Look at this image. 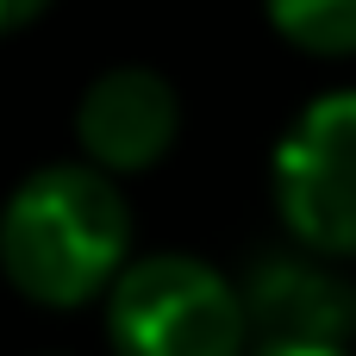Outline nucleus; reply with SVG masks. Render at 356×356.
Returning a JSON list of instances; mask_svg holds the SVG:
<instances>
[{"mask_svg":"<svg viewBox=\"0 0 356 356\" xmlns=\"http://www.w3.org/2000/svg\"><path fill=\"white\" fill-rule=\"evenodd\" d=\"M131 207L94 163H50L0 207V275L38 307H81L113 294L131 269Z\"/></svg>","mask_w":356,"mask_h":356,"instance_id":"nucleus-1","label":"nucleus"},{"mask_svg":"<svg viewBox=\"0 0 356 356\" xmlns=\"http://www.w3.org/2000/svg\"><path fill=\"white\" fill-rule=\"evenodd\" d=\"M106 338L119 356H244L250 319L232 275L200 257H138L106 294Z\"/></svg>","mask_w":356,"mask_h":356,"instance_id":"nucleus-2","label":"nucleus"},{"mask_svg":"<svg viewBox=\"0 0 356 356\" xmlns=\"http://www.w3.org/2000/svg\"><path fill=\"white\" fill-rule=\"evenodd\" d=\"M275 207L300 250L356 257V88L313 100L275 150Z\"/></svg>","mask_w":356,"mask_h":356,"instance_id":"nucleus-3","label":"nucleus"},{"mask_svg":"<svg viewBox=\"0 0 356 356\" xmlns=\"http://www.w3.org/2000/svg\"><path fill=\"white\" fill-rule=\"evenodd\" d=\"M250 344L263 350H344L356 338V282L319 250H263L244 282Z\"/></svg>","mask_w":356,"mask_h":356,"instance_id":"nucleus-4","label":"nucleus"},{"mask_svg":"<svg viewBox=\"0 0 356 356\" xmlns=\"http://www.w3.org/2000/svg\"><path fill=\"white\" fill-rule=\"evenodd\" d=\"M181 131V100L156 69H106L75 100V138L100 175H138L169 156Z\"/></svg>","mask_w":356,"mask_h":356,"instance_id":"nucleus-5","label":"nucleus"},{"mask_svg":"<svg viewBox=\"0 0 356 356\" xmlns=\"http://www.w3.org/2000/svg\"><path fill=\"white\" fill-rule=\"evenodd\" d=\"M269 25L313 56H356V0H263Z\"/></svg>","mask_w":356,"mask_h":356,"instance_id":"nucleus-6","label":"nucleus"},{"mask_svg":"<svg viewBox=\"0 0 356 356\" xmlns=\"http://www.w3.org/2000/svg\"><path fill=\"white\" fill-rule=\"evenodd\" d=\"M44 6H50V0H0V31H19V25H31Z\"/></svg>","mask_w":356,"mask_h":356,"instance_id":"nucleus-7","label":"nucleus"},{"mask_svg":"<svg viewBox=\"0 0 356 356\" xmlns=\"http://www.w3.org/2000/svg\"><path fill=\"white\" fill-rule=\"evenodd\" d=\"M263 356H344V350H263Z\"/></svg>","mask_w":356,"mask_h":356,"instance_id":"nucleus-8","label":"nucleus"}]
</instances>
